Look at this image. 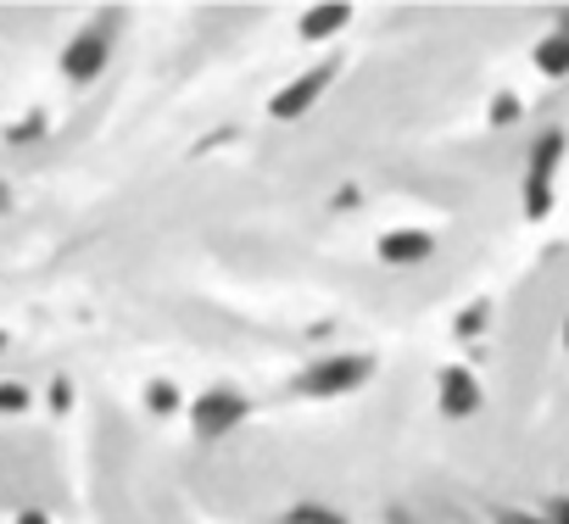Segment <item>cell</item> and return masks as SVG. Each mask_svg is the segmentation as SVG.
Segmentation results:
<instances>
[{
    "instance_id": "14",
    "label": "cell",
    "mask_w": 569,
    "mask_h": 524,
    "mask_svg": "<svg viewBox=\"0 0 569 524\" xmlns=\"http://www.w3.org/2000/svg\"><path fill=\"white\" fill-rule=\"evenodd\" d=\"M23 524H46V518H40V513H29V518H23Z\"/></svg>"
},
{
    "instance_id": "1",
    "label": "cell",
    "mask_w": 569,
    "mask_h": 524,
    "mask_svg": "<svg viewBox=\"0 0 569 524\" xmlns=\"http://www.w3.org/2000/svg\"><path fill=\"white\" fill-rule=\"evenodd\" d=\"M558 162H563V134H541V140H536V157H530V173H525V212H530V218H547Z\"/></svg>"
},
{
    "instance_id": "15",
    "label": "cell",
    "mask_w": 569,
    "mask_h": 524,
    "mask_svg": "<svg viewBox=\"0 0 569 524\" xmlns=\"http://www.w3.org/2000/svg\"><path fill=\"white\" fill-rule=\"evenodd\" d=\"M563 346H569V319H563Z\"/></svg>"
},
{
    "instance_id": "11",
    "label": "cell",
    "mask_w": 569,
    "mask_h": 524,
    "mask_svg": "<svg viewBox=\"0 0 569 524\" xmlns=\"http://www.w3.org/2000/svg\"><path fill=\"white\" fill-rule=\"evenodd\" d=\"M502 524H552V518H530V513H502Z\"/></svg>"
},
{
    "instance_id": "8",
    "label": "cell",
    "mask_w": 569,
    "mask_h": 524,
    "mask_svg": "<svg viewBox=\"0 0 569 524\" xmlns=\"http://www.w3.org/2000/svg\"><path fill=\"white\" fill-rule=\"evenodd\" d=\"M96 62H101V40H79L73 57H68V73L84 79V73H96Z\"/></svg>"
},
{
    "instance_id": "6",
    "label": "cell",
    "mask_w": 569,
    "mask_h": 524,
    "mask_svg": "<svg viewBox=\"0 0 569 524\" xmlns=\"http://www.w3.org/2000/svg\"><path fill=\"white\" fill-rule=\"evenodd\" d=\"M536 68H541V73H552V79H563V73H569V34L541 40V46H536Z\"/></svg>"
},
{
    "instance_id": "7",
    "label": "cell",
    "mask_w": 569,
    "mask_h": 524,
    "mask_svg": "<svg viewBox=\"0 0 569 524\" xmlns=\"http://www.w3.org/2000/svg\"><path fill=\"white\" fill-rule=\"evenodd\" d=\"M386 256H391V262H413V256H430V234H391V240H386Z\"/></svg>"
},
{
    "instance_id": "4",
    "label": "cell",
    "mask_w": 569,
    "mask_h": 524,
    "mask_svg": "<svg viewBox=\"0 0 569 524\" xmlns=\"http://www.w3.org/2000/svg\"><path fill=\"white\" fill-rule=\"evenodd\" d=\"M325 79H330V68H319V73H308V79H297L291 90H284V95L273 101V112H279V118H297V112H302V107H308V101H313V95L325 90Z\"/></svg>"
},
{
    "instance_id": "5",
    "label": "cell",
    "mask_w": 569,
    "mask_h": 524,
    "mask_svg": "<svg viewBox=\"0 0 569 524\" xmlns=\"http://www.w3.org/2000/svg\"><path fill=\"white\" fill-rule=\"evenodd\" d=\"M240 419V396H207L201 402V413H196V424L212 435V430H223V424H234Z\"/></svg>"
},
{
    "instance_id": "10",
    "label": "cell",
    "mask_w": 569,
    "mask_h": 524,
    "mask_svg": "<svg viewBox=\"0 0 569 524\" xmlns=\"http://www.w3.org/2000/svg\"><path fill=\"white\" fill-rule=\"evenodd\" d=\"M486 313H491V308H486V302H475V308H469V313L458 319V330H463V335H480V324H486Z\"/></svg>"
},
{
    "instance_id": "9",
    "label": "cell",
    "mask_w": 569,
    "mask_h": 524,
    "mask_svg": "<svg viewBox=\"0 0 569 524\" xmlns=\"http://www.w3.org/2000/svg\"><path fill=\"white\" fill-rule=\"evenodd\" d=\"M341 23H347V7H325L319 18H308V23H302V34H308V40H319V34H330V29H341Z\"/></svg>"
},
{
    "instance_id": "12",
    "label": "cell",
    "mask_w": 569,
    "mask_h": 524,
    "mask_svg": "<svg viewBox=\"0 0 569 524\" xmlns=\"http://www.w3.org/2000/svg\"><path fill=\"white\" fill-rule=\"evenodd\" d=\"M0 407H23V391H12V385H7V391H0Z\"/></svg>"
},
{
    "instance_id": "13",
    "label": "cell",
    "mask_w": 569,
    "mask_h": 524,
    "mask_svg": "<svg viewBox=\"0 0 569 524\" xmlns=\"http://www.w3.org/2000/svg\"><path fill=\"white\" fill-rule=\"evenodd\" d=\"M552 524H569V502H558V513H552Z\"/></svg>"
},
{
    "instance_id": "3",
    "label": "cell",
    "mask_w": 569,
    "mask_h": 524,
    "mask_svg": "<svg viewBox=\"0 0 569 524\" xmlns=\"http://www.w3.org/2000/svg\"><path fill=\"white\" fill-rule=\"evenodd\" d=\"M441 407H447L452 419H469V413L480 407V385H475L463 369H447V380H441Z\"/></svg>"
},
{
    "instance_id": "2",
    "label": "cell",
    "mask_w": 569,
    "mask_h": 524,
    "mask_svg": "<svg viewBox=\"0 0 569 524\" xmlns=\"http://www.w3.org/2000/svg\"><path fill=\"white\" fill-rule=\"evenodd\" d=\"M363 380V363L358 357H341V363H325V369H313L308 380H302V391H313V396H330V391H347V385H358Z\"/></svg>"
}]
</instances>
